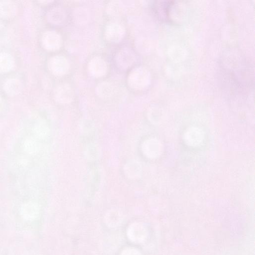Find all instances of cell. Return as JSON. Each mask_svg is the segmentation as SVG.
Listing matches in <instances>:
<instances>
[{"instance_id":"1","label":"cell","mask_w":255,"mask_h":255,"mask_svg":"<svg viewBox=\"0 0 255 255\" xmlns=\"http://www.w3.org/2000/svg\"><path fill=\"white\" fill-rule=\"evenodd\" d=\"M226 58L227 64H222L223 76L237 92H245L252 87V67L247 59L238 53Z\"/></svg>"},{"instance_id":"2","label":"cell","mask_w":255,"mask_h":255,"mask_svg":"<svg viewBox=\"0 0 255 255\" xmlns=\"http://www.w3.org/2000/svg\"><path fill=\"white\" fill-rule=\"evenodd\" d=\"M175 4L173 1H158L154 5L155 12L158 19L169 24H174L171 18L173 8Z\"/></svg>"},{"instance_id":"3","label":"cell","mask_w":255,"mask_h":255,"mask_svg":"<svg viewBox=\"0 0 255 255\" xmlns=\"http://www.w3.org/2000/svg\"><path fill=\"white\" fill-rule=\"evenodd\" d=\"M128 235L132 241L140 243L146 239L147 231L143 224L139 223H133L128 230Z\"/></svg>"},{"instance_id":"4","label":"cell","mask_w":255,"mask_h":255,"mask_svg":"<svg viewBox=\"0 0 255 255\" xmlns=\"http://www.w3.org/2000/svg\"><path fill=\"white\" fill-rule=\"evenodd\" d=\"M50 68L55 74L63 75L68 71L69 64L67 61L64 58L56 57L51 60Z\"/></svg>"},{"instance_id":"5","label":"cell","mask_w":255,"mask_h":255,"mask_svg":"<svg viewBox=\"0 0 255 255\" xmlns=\"http://www.w3.org/2000/svg\"><path fill=\"white\" fill-rule=\"evenodd\" d=\"M43 44L46 49L49 50H55L61 45L60 36L55 32H48L44 36Z\"/></svg>"},{"instance_id":"6","label":"cell","mask_w":255,"mask_h":255,"mask_svg":"<svg viewBox=\"0 0 255 255\" xmlns=\"http://www.w3.org/2000/svg\"><path fill=\"white\" fill-rule=\"evenodd\" d=\"M89 71L95 76H101L107 71V65L101 59H93L89 63Z\"/></svg>"},{"instance_id":"7","label":"cell","mask_w":255,"mask_h":255,"mask_svg":"<svg viewBox=\"0 0 255 255\" xmlns=\"http://www.w3.org/2000/svg\"><path fill=\"white\" fill-rule=\"evenodd\" d=\"M124 34L123 28L117 24H111L106 28V37L111 41H120L123 37Z\"/></svg>"},{"instance_id":"8","label":"cell","mask_w":255,"mask_h":255,"mask_svg":"<svg viewBox=\"0 0 255 255\" xmlns=\"http://www.w3.org/2000/svg\"><path fill=\"white\" fill-rule=\"evenodd\" d=\"M13 60L11 56L8 54H0V71L6 72L12 68Z\"/></svg>"},{"instance_id":"9","label":"cell","mask_w":255,"mask_h":255,"mask_svg":"<svg viewBox=\"0 0 255 255\" xmlns=\"http://www.w3.org/2000/svg\"><path fill=\"white\" fill-rule=\"evenodd\" d=\"M121 255H142L141 253L134 248H127L124 250Z\"/></svg>"}]
</instances>
